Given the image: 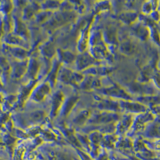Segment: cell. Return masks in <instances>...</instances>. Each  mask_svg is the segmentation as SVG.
<instances>
[{
  "mask_svg": "<svg viewBox=\"0 0 160 160\" xmlns=\"http://www.w3.org/2000/svg\"><path fill=\"white\" fill-rule=\"evenodd\" d=\"M101 92L103 94L109 95L110 97H112L122 98L125 101H128L131 99L130 96L127 92H125L123 89H122L117 85L108 88L102 89Z\"/></svg>",
  "mask_w": 160,
  "mask_h": 160,
  "instance_id": "7a4b0ae2",
  "label": "cell"
},
{
  "mask_svg": "<svg viewBox=\"0 0 160 160\" xmlns=\"http://www.w3.org/2000/svg\"><path fill=\"white\" fill-rule=\"evenodd\" d=\"M132 31L136 36L139 38L146 40L149 35V30L143 24L138 23L132 28Z\"/></svg>",
  "mask_w": 160,
  "mask_h": 160,
  "instance_id": "52a82bcc",
  "label": "cell"
},
{
  "mask_svg": "<svg viewBox=\"0 0 160 160\" xmlns=\"http://www.w3.org/2000/svg\"><path fill=\"white\" fill-rule=\"evenodd\" d=\"M119 104V106L122 108L132 112H145L146 109L144 105L139 102L121 100V102H120Z\"/></svg>",
  "mask_w": 160,
  "mask_h": 160,
  "instance_id": "277c9868",
  "label": "cell"
},
{
  "mask_svg": "<svg viewBox=\"0 0 160 160\" xmlns=\"http://www.w3.org/2000/svg\"><path fill=\"white\" fill-rule=\"evenodd\" d=\"M89 115V112L87 110H85L82 112L80 113V115L78 117L76 118V121L78 123H80L81 122H83L85 121V119L87 118V117Z\"/></svg>",
  "mask_w": 160,
  "mask_h": 160,
  "instance_id": "d6986e66",
  "label": "cell"
},
{
  "mask_svg": "<svg viewBox=\"0 0 160 160\" xmlns=\"http://www.w3.org/2000/svg\"><path fill=\"white\" fill-rule=\"evenodd\" d=\"M121 51L125 55H131L136 51V46L131 41L126 40L121 44Z\"/></svg>",
  "mask_w": 160,
  "mask_h": 160,
  "instance_id": "9c48e42d",
  "label": "cell"
},
{
  "mask_svg": "<svg viewBox=\"0 0 160 160\" xmlns=\"http://www.w3.org/2000/svg\"><path fill=\"white\" fill-rule=\"evenodd\" d=\"M51 88L48 84H43L39 88L35 95V98L37 100H42L43 99L46 95L48 94L50 92Z\"/></svg>",
  "mask_w": 160,
  "mask_h": 160,
  "instance_id": "7c38bea8",
  "label": "cell"
},
{
  "mask_svg": "<svg viewBox=\"0 0 160 160\" xmlns=\"http://www.w3.org/2000/svg\"><path fill=\"white\" fill-rule=\"evenodd\" d=\"M112 117H114V115L112 113H103L100 115H97V116L95 118V120L98 121H107L108 119H110Z\"/></svg>",
  "mask_w": 160,
  "mask_h": 160,
  "instance_id": "ac0fdd59",
  "label": "cell"
},
{
  "mask_svg": "<svg viewBox=\"0 0 160 160\" xmlns=\"http://www.w3.org/2000/svg\"><path fill=\"white\" fill-rule=\"evenodd\" d=\"M44 54L48 57H52L55 55V47L52 43H48L44 47Z\"/></svg>",
  "mask_w": 160,
  "mask_h": 160,
  "instance_id": "e0dca14e",
  "label": "cell"
},
{
  "mask_svg": "<svg viewBox=\"0 0 160 160\" xmlns=\"http://www.w3.org/2000/svg\"><path fill=\"white\" fill-rule=\"evenodd\" d=\"M104 39L109 43L114 44L117 42V31L113 27H110L104 32Z\"/></svg>",
  "mask_w": 160,
  "mask_h": 160,
  "instance_id": "8fae6325",
  "label": "cell"
},
{
  "mask_svg": "<svg viewBox=\"0 0 160 160\" xmlns=\"http://www.w3.org/2000/svg\"><path fill=\"white\" fill-rule=\"evenodd\" d=\"M79 98L76 96H73L69 98L64 102L63 105V113L64 114H67L72 109L76 103L78 102Z\"/></svg>",
  "mask_w": 160,
  "mask_h": 160,
  "instance_id": "4fadbf2b",
  "label": "cell"
},
{
  "mask_svg": "<svg viewBox=\"0 0 160 160\" xmlns=\"http://www.w3.org/2000/svg\"><path fill=\"white\" fill-rule=\"evenodd\" d=\"M59 57L61 61L66 64H71L75 60L76 57L70 51H64L59 50Z\"/></svg>",
  "mask_w": 160,
  "mask_h": 160,
  "instance_id": "30bf717a",
  "label": "cell"
},
{
  "mask_svg": "<svg viewBox=\"0 0 160 160\" xmlns=\"http://www.w3.org/2000/svg\"><path fill=\"white\" fill-rule=\"evenodd\" d=\"M140 102L146 104H156L159 102V97L145 96L139 98Z\"/></svg>",
  "mask_w": 160,
  "mask_h": 160,
  "instance_id": "2e32d148",
  "label": "cell"
},
{
  "mask_svg": "<svg viewBox=\"0 0 160 160\" xmlns=\"http://www.w3.org/2000/svg\"><path fill=\"white\" fill-rule=\"evenodd\" d=\"M64 102V95L61 92H57L53 96L52 98V112L55 115L62 106Z\"/></svg>",
  "mask_w": 160,
  "mask_h": 160,
  "instance_id": "ba28073f",
  "label": "cell"
},
{
  "mask_svg": "<svg viewBox=\"0 0 160 160\" xmlns=\"http://www.w3.org/2000/svg\"><path fill=\"white\" fill-rule=\"evenodd\" d=\"M88 73H89L92 75H102L106 74L110 72L109 68L106 67H91L88 69Z\"/></svg>",
  "mask_w": 160,
  "mask_h": 160,
  "instance_id": "9a60e30c",
  "label": "cell"
},
{
  "mask_svg": "<svg viewBox=\"0 0 160 160\" xmlns=\"http://www.w3.org/2000/svg\"><path fill=\"white\" fill-rule=\"evenodd\" d=\"M97 107L100 109L106 110H116L119 109L120 108L118 102L108 99L98 100Z\"/></svg>",
  "mask_w": 160,
  "mask_h": 160,
  "instance_id": "8992f818",
  "label": "cell"
},
{
  "mask_svg": "<svg viewBox=\"0 0 160 160\" xmlns=\"http://www.w3.org/2000/svg\"><path fill=\"white\" fill-rule=\"evenodd\" d=\"M80 88L85 90H90L94 88L100 87L101 82L99 79L93 76H89L84 78L80 83Z\"/></svg>",
  "mask_w": 160,
  "mask_h": 160,
  "instance_id": "5b68a950",
  "label": "cell"
},
{
  "mask_svg": "<svg viewBox=\"0 0 160 160\" xmlns=\"http://www.w3.org/2000/svg\"><path fill=\"white\" fill-rule=\"evenodd\" d=\"M83 78L80 73L73 72L66 68H62L59 71V79L66 84L76 85L80 83Z\"/></svg>",
  "mask_w": 160,
  "mask_h": 160,
  "instance_id": "6da1fadb",
  "label": "cell"
},
{
  "mask_svg": "<svg viewBox=\"0 0 160 160\" xmlns=\"http://www.w3.org/2000/svg\"><path fill=\"white\" fill-rule=\"evenodd\" d=\"M153 8V5L151 2H147L143 5V11L145 13H149L152 11Z\"/></svg>",
  "mask_w": 160,
  "mask_h": 160,
  "instance_id": "ffe728a7",
  "label": "cell"
},
{
  "mask_svg": "<svg viewBox=\"0 0 160 160\" xmlns=\"http://www.w3.org/2000/svg\"><path fill=\"white\" fill-rule=\"evenodd\" d=\"M77 67L79 70H83L91 66L98 64V61L88 53H83L79 55L76 59Z\"/></svg>",
  "mask_w": 160,
  "mask_h": 160,
  "instance_id": "3957f363",
  "label": "cell"
},
{
  "mask_svg": "<svg viewBox=\"0 0 160 160\" xmlns=\"http://www.w3.org/2000/svg\"><path fill=\"white\" fill-rule=\"evenodd\" d=\"M137 13L135 12H126L119 16V18L121 21L127 24H130L134 22L137 18Z\"/></svg>",
  "mask_w": 160,
  "mask_h": 160,
  "instance_id": "5bb4252c",
  "label": "cell"
}]
</instances>
